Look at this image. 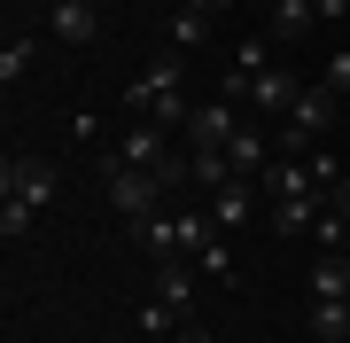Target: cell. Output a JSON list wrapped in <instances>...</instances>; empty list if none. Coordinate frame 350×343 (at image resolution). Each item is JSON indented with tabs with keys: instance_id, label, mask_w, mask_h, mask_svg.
<instances>
[{
	"instance_id": "cell-8",
	"label": "cell",
	"mask_w": 350,
	"mask_h": 343,
	"mask_svg": "<svg viewBox=\"0 0 350 343\" xmlns=\"http://www.w3.org/2000/svg\"><path fill=\"white\" fill-rule=\"evenodd\" d=\"M234 133H241V102H202V110L187 117V156H195V149H226Z\"/></svg>"
},
{
	"instance_id": "cell-19",
	"label": "cell",
	"mask_w": 350,
	"mask_h": 343,
	"mask_svg": "<svg viewBox=\"0 0 350 343\" xmlns=\"http://www.w3.org/2000/svg\"><path fill=\"white\" fill-rule=\"evenodd\" d=\"M24 71H31V39L16 31V39H0V86H16Z\"/></svg>"
},
{
	"instance_id": "cell-9",
	"label": "cell",
	"mask_w": 350,
	"mask_h": 343,
	"mask_svg": "<svg viewBox=\"0 0 350 343\" xmlns=\"http://www.w3.org/2000/svg\"><path fill=\"white\" fill-rule=\"evenodd\" d=\"M250 218H257V179H250V172H234V179L211 195V227H218V234H234V227H250Z\"/></svg>"
},
{
	"instance_id": "cell-12",
	"label": "cell",
	"mask_w": 350,
	"mask_h": 343,
	"mask_svg": "<svg viewBox=\"0 0 350 343\" xmlns=\"http://www.w3.org/2000/svg\"><path fill=\"white\" fill-rule=\"evenodd\" d=\"M312 335L319 343H350V296H312Z\"/></svg>"
},
{
	"instance_id": "cell-23",
	"label": "cell",
	"mask_w": 350,
	"mask_h": 343,
	"mask_svg": "<svg viewBox=\"0 0 350 343\" xmlns=\"http://www.w3.org/2000/svg\"><path fill=\"white\" fill-rule=\"evenodd\" d=\"M319 24H350V8L342 0H319Z\"/></svg>"
},
{
	"instance_id": "cell-14",
	"label": "cell",
	"mask_w": 350,
	"mask_h": 343,
	"mask_svg": "<svg viewBox=\"0 0 350 343\" xmlns=\"http://www.w3.org/2000/svg\"><path fill=\"white\" fill-rule=\"evenodd\" d=\"M195 273H202V281H234V273H241L234 242H226V234H211V242H202V250H195Z\"/></svg>"
},
{
	"instance_id": "cell-25",
	"label": "cell",
	"mask_w": 350,
	"mask_h": 343,
	"mask_svg": "<svg viewBox=\"0 0 350 343\" xmlns=\"http://www.w3.org/2000/svg\"><path fill=\"white\" fill-rule=\"evenodd\" d=\"M250 8H265V16H273V8H280V0H250Z\"/></svg>"
},
{
	"instance_id": "cell-1",
	"label": "cell",
	"mask_w": 350,
	"mask_h": 343,
	"mask_svg": "<svg viewBox=\"0 0 350 343\" xmlns=\"http://www.w3.org/2000/svg\"><path fill=\"white\" fill-rule=\"evenodd\" d=\"M55 203H63V172L47 156H8L0 164V234H31Z\"/></svg>"
},
{
	"instance_id": "cell-16",
	"label": "cell",
	"mask_w": 350,
	"mask_h": 343,
	"mask_svg": "<svg viewBox=\"0 0 350 343\" xmlns=\"http://www.w3.org/2000/svg\"><path fill=\"white\" fill-rule=\"evenodd\" d=\"M312 296H350V257H342V250H319V266H312Z\"/></svg>"
},
{
	"instance_id": "cell-4",
	"label": "cell",
	"mask_w": 350,
	"mask_h": 343,
	"mask_svg": "<svg viewBox=\"0 0 350 343\" xmlns=\"http://www.w3.org/2000/svg\"><path fill=\"white\" fill-rule=\"evenodd\" d=\"M133 234H140V250H148L156 266H172V257H195L218 227H211V211H172V203H163L148 218H133Z\"/></svg>"
},
{
	"instance_id": "cell-10",
	"label": "cell",
	"mask_w": 350,
	"mask_h": 343,
	"mask_svg": "<svg viewBox=\"0 0 350 343\" xmlns=\"http://www.w3.org/2000/svg\"><path fill=\"white\" fill-rule=\"evenodd\" d=\"M47 24H55V39H70V47L101 39V16H94V0H55V8H47Z\"/></svg>"
},
{
	"instance_id": "cell-2",
	"label": "cell",
	"mask_w": 350,
	"mask_h": 343,
	"mask_svg": "<svg viewBox=\"0 0 350 343\" xmlns=\"http://www.w3.org/2000/svg\"><path fill=\"white\" fill-rule=\"evenodd\" d=\"M125 110L148 117V125H163V133H179V125L195 117V102H187V55H179V47L156 55V63L125 86Z\"/></svg>"
},
{
	"instance_id": "cell-7",
	"label": "cell",
	"mask_w": 350,
	"mask_h": 343,
	"mask_svg": "<svg viewBox=\"0 0 350 343\" xmlns=\"http://www.w3.org/2000/svg\"><path fill=\"white\" fill-rule=\"evenodd\" d=\"M109 156H125V164H140V172H156V179H163V172L179 164L172 133H163V125H148V117H133V125L117 133V149H109Z\"/></svg>"
},
{
	"instance_id": "cell-3",
	"label": "cell",
	"mask_w": 350,
	"mask_h": 343,
	"mask_svg": "<svg viewBox=\"0 0 350 343\" xmlns=\"http://www.w3.org/2000/svg\"><path fill=\"white\" fill-rule=\"evenodd\" d=\"M195 257H172V266H156V289H148V305H140V343H163V335H179L187 328V312H195Z\"/></svg>"
},
{
	"instance_id": "cell-22",
	"label": "cell",
	"mask_w": 350,
	"mask_h": 343,
	"mask_svg": "<svg viewBox=\"0 0 350 343\" xmlns=\"http://www.w3.org/2000/svg\"><path fill=\"white\" fill-rule=\"evenodd\" d=\"M179 8H195V16H226L234 0H179Z\"/></svg>"
},
{
	"instance_id": "cell-13",
	"label": "cell",
	"mask_w": 350,
	"mask_h": 343,
	"mask_svg": "<svg viewBox=\"0 0 350 343\" xmlns=\"http://www.w3.org/2000/svg\"><path fill=\"white\" fill-rule=\"evenodd\" d=\"M226 164H234V172H265V164H273V149H265V133H257V125H241L234 140H226Z\"/></svg>"
},
{
	"instance_id": "cell-11",
	"label": "cell",
	"mask_w": 350,
	"mask_h": 343,
	"mask_svg": "<svg viewBox=\"0 0 350 343\" xmlns=\"http://www.w3.org/2000/svg\"><path fill=\"white\" fill-rule=\"evenodd\" d=\"M335 195V188H327ZM327 195H288V203H273V234H312L327 218Z\"/></svg>"
},
{
	"instance_id": "cell-5",
	"label": "cell",
	"mask_w": 350,
	"mask_h": 343,
	"mask_svg": "<svg viewBox=\"0 0 350 343\" xmlns=\"http://www.w3.org/2000/svg\"><path fill=\"white\" fill-rule=\"evenodd\" d=\"M335 102H342V94L327 86V78H319V86H304L296 102H288V117H280V140H273V156H312V140H319L327 125H335Z\"/></svg>"
},
{
	"instance_id": "cell-17",
	"label": "cell",
	"mask_w": 350,
	"mask_h": 343,
	"mask_svg": "<svg viewBox=\"0 0 350 343\" xmlns=\"http://www.w3.org/2000/svg\"><path fill=\"white\" fill-rule=\"evenodd\" d=\"M312 24H319V0H280V8H273V39H296Z\"/></svg>"
},
{
	"instance_id": "cell-20",
	"label": "cell",
	"mask_w": 350,
	"mask_h": 343,
	"mask_svg": "<svg viewBox=\"0 0 350 343\" xmlns=\"http://www.w3.org/2000/svg\"><path fill=\"white\" fill-rule=\"evenodd\" d=\"M327 86L350 102V47H335V55H327Z\"/></svg>"
},
{
	"instance_id": "cell-24",
	"label": "cell",
	"mask_w": 350,
	"mask_h": 343,
	"mask_svg": "<svg viewBox=\"0 0 350 343\" xmlns=\"http://www.w3.org/2000/svg\"><path fill=\"white\" fill-rule=\"evenodd\" d=\"M163 343H211V328H195V320H187V328H179V335H163Z\"/></svg>"
},
{
	"instance_id": "cell-18",
	"label": "cell",
	"mask_w": 350,
	"mask_h": 343,
	"mask_svg": "<svg viewBox=\"0 0 350 343\" xmlns=\"http://www.w3.org/2000/svg\"><path fill=\"white\" fill-rule=\"evenodd\" d=\"M202 31H211V16H195V8H172V24H163L172 47H202Z\"/></svg>"
},
{
	"instance_id": "cell-15",
	"label": "cell",
	"mask_w": 350,
	"mask_h": 343,
	"mask_svg": "<svg viewBox=\"0 0 350 343\" xmlns=\"http://www.w3.org/2000/svg\"><path fill=\"white\" fill-rule=\"evenodd\" d=\"M296 94H304V86H296V78H288V71L273 63V71H265L257 86H250V110H288V102H296Z\"/></svg>"
},
{
	"instance_id": "cell-21",
	"label": "cell",
	"mask_w": 350,
	"mask_h": 343,
	"mask_svg": "<svg viewBox=\"0 0 350 343\" xmlns=\"http://www.w3.org/2000/svg\"><path fill=\"white\" fill-rule=\"evenodd\" d=\"M335 218H342V257H350V179L335 188Z\"/></svg>"
},
{
	"instance_id": "cell-6",
	"label": "cell",
	"mask_w": 350,
	"mask_h": 343,
	"mask_svg": "<svg viewBox=\"0 0 350 343\" xmlns=\"http://www.w3.org/2000/svg\"><path fill=\"white\" fill-rule=\"evenodd\" d=\"M101 195H109V211H125V218H148V211H163V179L156 172H140V164H125V156H101Z\"/></svg>"
}]
</instances>
